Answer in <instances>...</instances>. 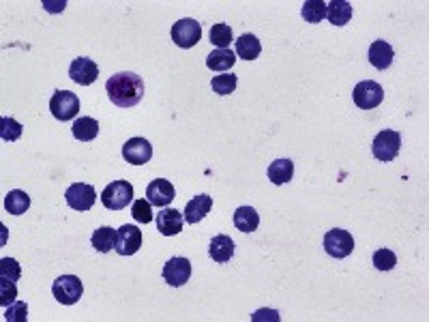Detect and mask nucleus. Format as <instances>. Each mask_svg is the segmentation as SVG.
<instances>
[{
    "label": "nucleus",
    "mask_w": 429,
    "mask_h": 322,
    "mask_svg": "<svg viewBox=\"0 0 429 322\" xmlns=\"http://www.w3.org/2000/svg\"><path fill=\"white\" fill-rule=\"evenodd\" d=\"M234 226L241 232H256L260 226V215L254 206H239L234 211Z\"/></svg>",
    "instance_id": "obj_22"
},
{
    "label": "nucleus",
    "mask_w": 429,
    "mask_h": 322,
    "mask_svg": "<svg viewBox=\"0 0 429 322\" xmlns=\"http://www.w3.org/2000/svg\"><path fill=\"white\" fill-rule=\"evenodd\" d=\"M183 226H185V217L181 215V211L166 206L157 213V230L164 237H176L183 230Z\"/></svg>",
    "instance_id": "obj_15"
},
{
    "label": "nucleus",
    "mask_w": 429,
    "mask_h": 322,
    "mask_svg": "<svg viewBox=\"0 0 429 322\" xmlns=\"http://www.w3.org/2000/svg\"><path fill=\"white\" fill-rule=\"evenodd\" d=\"M69 78L74 82H78L80 86H91L99 78V67H97L95 61L86 58V56H80V58H76L74 63H71Z\"/></svg>",
    "instance_id": "obj_13"
},
{
    "label": "nucleus",
    "mask_w": 429,
    "mask_h": 322,
    "mask_svg": "<svg viewBox=\"0 0 429 322\" xmlns=\"http://www.w3.org/2000/svg\"><path fill=\"white\" fill-rule=\"evenodd\" d=\"M43 7H45L50 13H58V11H63V9L67 7V3H54V5H52V3H47V0H45Z\"/></svg>",
    "instance_id": "obj_36"
},
{
    "label": "nucleus",
    "mask_w": 429,
    "mask_h": 322,
    "mask_svg": "<svg viewBox=\"0 0 429 322\" xmlns=\"http://www.w3.org/2000/svg\"><path fill=\"white\" fill-rule=\"evenodd\" d=\"M5 322H28V305L24 301H15L5 308Z\"/></svg>",
    "instance_id": "obj_33"
},
{
    "label": "nucleus",
    "mask_w": 429,
    "mask_h": 322,
    "mask_svg": "<svg viewBox=\"0 0 429 322\" xmlns=\"http://www.w3.org/2000/svg\"><path fill=\"white\" fill-rule=\"evenodd\" d=\"M300 15L309 24H320L327 17V3H322V0H307L300 7Z\"/></svg>",
    "instance_id": "obj_27"
},
{
    "label": "nucleus",
    "mask_w": 429,
    "mask_h": 322,
    "mask_svg": "<svg viewBox=\"0 0 429 322\" xmlns=\"http://www.w3.org/2000/svg\"><path fill=\"white\" fill-rule=\"evenodd\" d=\"M133 200V185L129 181H112L101 193V202L107 211H122Z\"/></svg>",
    "instance_id": "obj_2"
},
{
    "label": "nucleus",
    "mask_w": 429,
    "mask_h": 322,
    "mask_svg": "<svg viewBox=\"0 0 429 322\" xmlns=\"http://www.w3.org/2000/svg\"><path fill=\"white\" fill-rule=\"evenodd\" d=\"M174 198H176V189L170 181H166V178H155V181L148 183V187H146V200L153 206L166 208Z\"/></svg>",
    "instance_id": "obj_14"
},
{
    "label": "nucleus",
    "mask_w": 429,
    "mask_h": 322,
    "mask_svg": "<svg viewBox=\"0 0 429 322\" xmlns=\"http://www.w3.org/2000/svg\"><path fill=\"white\" fill-rule=\"evenodd\" d=\"M352 5L348 0H333L327 5V17L333 26H346L352 20Z\"/></svg>",
    "instance_id": "obj_21"
},
{
    "label": "nucleus",
    "mask_w": 429,
    "mask_h": 322,
    "mask_svg": "<svg viewBox=\"0 0 429 322\" xmlns=\"http://www.w3.org/2000/svg\"><path fill=\"white\" fill-rule=\"evenodd\" d=\"M191 277V262L187 258H170L164 264V279L172 286V288H181Z\"/></svg>",
    "instance_id": "obj_12"
},
{
    "label": "nucleus",
    "mask_w": 429,
    "mask_h": 322,
    "mask_svg": "<svg viewBox=\"0 0 429 322\" xmlns=\"http://www.w3.org/2000/svg\"><path fill=\"white\" fill-rule=\"evenodd\" d=\"M369 63L378 69V71H386L390 65H393V58H395V52H393V47L386 43V41H382V39H378V41H373L371 45H369Z\"/></svg>",
    "instance_id": "obj_17"
},
{
    "label": "nucleus",
    "mask_w": 429,
    "mask_h": 322,
    "mask_svg": "<svg viewBox=\"0 0 429 322\" xmlns=\"http://www.w3.org/2000/svg\"><path fill=\"white\" fill-rule=\"evenodd\" d=\"M352 99H354L356 105L361 107V110H373V107H378L382 103V99H384V88L378 82H371V80L359 82V84L354 86Z\"/></svg>",
    "instance_id": "obj_8"
},
{
    "label": "nucleus",
    "mask_w": 429,
    "mask_h": 322,
    "mask_svg": "<svg viewBox=\"0 0 429 322\" xmlns=\"http://www.w3.org/2000/svg\"><path fill=\"white\" fill-rule=\"evenodd\" d=\"M170 37H172V41L178 47L189 50V47L200 43V39H202V26L195 22V20H191V17H183V20H178L172 26Z\"/></svg>",
    "instance_id": "obj_6"
},
{
    "label": "nucleus",
    "mask_w": 429,
    "mask_h": 322,
    "mask_svg": "<svg viewBox=\"0 0 429 322\" xmlns=\"http://www.w3.org/2000/svg\"><path fill=\"white\" fill-rule=\"evenodd\" d=\"M52 294L60 305H76L84 294V283L78 275H60L52 286Z\"/></svg>",
    "instance_id": "obj_3"
},
{
    "label": "nucleus",
    "mask_w": 429,
    "mask_h": 322,
    "mask_svg": "<svg viewBox=\"0 0 429 322\" xmlns=\"http://www.w3.org/2000/svg\"><path fill=\"white\" fill-rule=\"evenodd\" d=\"M22 125L17 122L15 118L11 116H5V118H0V138H3L5 142H15V140H20L22 136Z\"/></svg>",
    "instance_id": "obj_30"
},
{
    "label": "nucleus",
    "mask_w": 429,
    "mask_h": 322,
    "mask_svg": "<svg viewBox=\"0 0 429 322\" xmlns=\"http://www.w3.org/2000/svg\"><path fill=\"white\" fill-rule=\"evenodd\" d=\"M234 63H236V54L230 47L228 50H212L206 56V67L210 71H228L234 67Z\"/></svg>",
    "instance_id": "obj_23"
},
{
    "label": "nucleus",
    "mask_w": 429,
    "mask_h": 322,
    "mask_svg": "<svg viewBox=\"0 0 429 322\" xmlns=\"http://www.w3.org/2000/svg\"><path fill=\"white\" fill-rule=\"evenodd\" d=\"M234 43H236V56L243 58V61H256L260 56V52H262V45H260L258 37L252 32L241 34Z\"/></svg>",
    "instance_id": "obj_19"
},
{
    "label": "nucleus",
    "mask_w": 429,
    "mask_h": 322,
    "mask_svg": "<svg viewBox=\"0 0 429 322\" xmlns=\"http://www.w3.org/2000/svg\"><path fill=\"white\" fill-rule=\"evenodd\" d=\"M399 149H402V136L393 129H384L380 131L378 136L373 138V144H371V153L378 161H393L397 155H399Z\"/></svg>",
    "instance_id": "obj_5"
},
{
    "label": "nucleus",
    "mask_w": 429,
    "mask_h": 322,
    "mask_svg": "<svg viewBox=\"0 0 429 322\" xmlns=\"http://www.w3.org/2000/svg\"><path fill=\"white\" fill-rule=\"evenodd\" d=\"M131 215L138 224H151L153 222V204L146 198L135 200L131 204Z\"/></svg>",
    "instance_id": "obj_31"
},
{
    "label": "nucleus",
    "mask_w": 429,
    "mask_h": 322,
    "mask_svg": "<svg viewBox=\"0 0 429 322\" xmlns=\"http://www.w3.org/2000/svg\"><path fill=\"white\" fill-rule=\"evenodd\" d=\"M22 275V268L13 258H3L0 260V279L5 281H17Z\"/></svg>",
    "instance_id": "obj_34"
},
{
    "label": "nucleus",
    "mask_w": 429,
    "mask_h": 322,
    "mask_svg": "<svg viewBox=\"0 0 429 322\" xmlns=\"http://www.w3.org/2000/svg\"><path fill=\"white\" fill-rule=\"evenodd\" d=\"M210 208H212V198H210V195H206V193H200V195H195L193 200L187 202L183 217H185L187 224L195 226V224H200L206 217V215L210 213Z\"/></svg>",
    "instance_id": "obj_16"
},
{
    "label": "nucleus",
    "mask_w": 429,
    "mask_h": 322,
    "mask_svg": "<svg viewBox=\"0 0 429 322\" xmlns=\"http://www.w3.org/2000/svg\"><path fill=\"white\" fill-rule=\"evenodd\" d=\"M354 249V239L348 230H342V228H335V230H329L324 235V252L331 256V258H348Z\"/></svg>",
    "instance_id": "obj_7"
},
{
    "label": "nucleus",
    "mask_w": 429,
    "mask_h": 322,
    "mask_svg": "<svg viewBox=\"0 0 429 322\" xmlns=\"http://www.w3.org/2000/svg\"><path fill=\"white\" fill-rule=\"evenodd\" d=\"M5 208L11 215H24L30 208V195L22 189H13L5 195Z\"/></svg>",
    "instance_id": "obj_26"
},
{
    "label": "nucleus",
    "mask_w": 429,
    "mask_h": 322,
    "mask_svg": "<svg viewBox=\"0 0 429 322\" xmlns=\"http://www.w3.org/2000/svg\"><path fill=\"white\" fill-rule=\"evenodd\" d=\"M15 299H17L15 281H5V279H0V305H3V308H9L11 303H15Z\"/></svg>",
    "instance_id": "obj_35"
},
{
    "label": "nucleus",
    "mask_w": 429,
    "mask_h": 322,
    "mask_svg": "<svg viewBox=\"0 0 429 322\" xmlns=\"http://www.w3.org/2000/svg\"><path fill=\"white\" fill-rule=\"evenodd\" d=\"M50 112L52 116L60 120V122H67V120H74L80 112V99L76 93H69V91H56L50 99Z\"/></svg>",
    "instance_id": "obj_4"
},
{
    "label": "nucleus",
    "mask_w": 429,
    "mask_h": 322,
    "mask_svg": "<svg viewBox=\"0 0 429 322\" xmlns=\"http://www.w3.org/2000/svg\"><path fill=\"white\" fill-rule=\"evenodd\" d=\"M65 200L74 211H91L97 200V191L86 183H74L65 191Z\"/></svg>",
    "instance_id": "obj_10"
},
{
    "label": "nucleus",
    "mask_w": 429,
    "mask_h": 322,
    "mask_svg": "<svg viewBox=\"0 0 429 322\" xmlns=\"http://www.w3.org/2000/svg\"><path fill=\"white\" fill-rule=\"evenodd\" d=\"M110 101L118 107H133L144 97V80L133 71H120L105 82Z\"/></svg>",
    "instance_id": "obj_1"
},
{
    "label": "nucleus",
    "mask_w": 429,
    "mask_h": 322,
    "mask_svg": "<svg viewBox=\"0 0 429 322\" xmlns=\"http://www.w3.org/2000/svg\"><path fill=\"white\" fill-rule=\"evenodd\" d=\"M142 247V230L138 226L124 224L116 230V247L114 252L118 256H133Z\"/></svg>",
    "instance_id": "obj_9"
},
{
    "label": "nucleus",
    "mask_w": 429,
    "mask_h": 322,
    "mask_svg": "<svg viewBox=\"0 0 429 322\" xmlns=\"http://www.w3.org/2000/svg\"><path fill=\"white\" fill-rule=\"evenodd\" d=\"M236 84H239V78L234 74H221V76H214L210 86H212V91L226 97V95H232L236 91Z\"/></svg>",
    "instance_id": "obj_28"
},
{
    "label": "nucleus",
    "mask_w": 429,
    "mask_h": 322,
    "mask_svg": "<svg viewBox=\"0 0 429 322\" xmlns=\"http://www.w3.org/2000/svg\"><path fill=\"white\" fill-rule=\"evenodd\" d=\"M371 262L378 271H390V268H395L397 264V256L393 254L390 249H378V252L373 254Z\"/></svg>",
    "instance_id": "obj_32"
},
{
    "label": "nucleus",
    "mask_w": 429,
    "mask_h": 322,
    "mask_svg": "<svg viewBox=\"0 0 429 322\" xmlns=\"http://www.w3.org/2000/svg\"><path fill=\"white\" fill-rule=\"evenodd\" d=\"M93 247L97 249L99 254H107L112 252V249L116 247V230L110 228V226H101L95 230V235L91 239Z\"/></svg>",
    "instance_id": "obj_24"
},
{
    "label": "nucleus",
    "mask_w": 429,
    "mask_h": 322,
    "mask_svg": "<svg viewBox=\"0 0 429 322\" xmlns=\"http://www.w3.org/2000/svg\"><path fill=\"white\" fill-rule=\"evenodd\" d=\"M210 43L214 50H228L232 45V28L228 24H214L210 28Z\"/></svg>",
    "instance_id": "obj_29"
},
{
    "label": "nucleus",
    "mask_w": 429,
    "mask_h": 322,
    "mask_svg": "<svg viewBox=\"0 0 429 322\" xmlns=\"http://www.w3.org/2000/svg\"><path fill=\"white\" fill-rule=\"evenodd\" d=\"M294 176V164L290 159H275L271 166H268V178H271L273 185H285L290 183Z\"/></svg>",
    "instance_id": "obj_20"
},
{
    "label": "nucleus",
    "mask_w": 429,
    "mask_h": 322,
    "mask_svg": "<svg viewBox=\"0 0 429 322\" xmlns=\"http://www.w3.org/2000/svg\"><path fill=\"white\" fill-rule=\"evenodd\" d=\"M71 131H74L76 140H80V142H93L99 133V122L91 116H82L74 122Z\"/></svg>",
    "instance_id": "obj_25"
},
{
    "label": "nucleus",
    "mask_w": 429,
    "mask_h": 322,
    "mask_svg": "<svg viewBox=\"0 0 429 322\" xmlns=\"http://www.w3.org/2000/svg\"><path fill=\"white\" fill-rule=\"evenodd\" d=\"M153 157V144L146 138H131L122 144V159L131 166H144Z\"/></svg>",
    "instance_id": "obj_11"
},
{
    "label": "nucleus",
    "mask_w": 429,
    "mask_h": 322,
    "mask_svg": "<svg viewBox=\"0 0 429 322\" xmlns=\"http://www.w3.org/2000/svg\"><path fill=\"white\" fill-rule=\"evenodd\" d=\"M234 247H236L234 241H232L228 235H217L208 245V254L217 264H226L232 260V256H234Z\"/></svg>",
    "instance_id": "obj_18"
}]
</instances>
